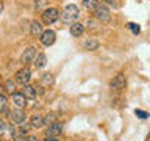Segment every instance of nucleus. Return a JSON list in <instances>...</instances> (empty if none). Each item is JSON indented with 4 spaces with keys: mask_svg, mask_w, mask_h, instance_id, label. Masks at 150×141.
<instances>
[{
    "mask_svg": "<svg viewBox=\"0 0 150 141\" xmlns=\"http://www.w3.org/2000/svg\"><path fill=\"white\" fill-rule=\"evenodd\" d=\"M11 100H13L14 107H16V108H22V110L27 107V102H28L22 93H13L11 94Z\"/></svg>",
    "mask_w": 150,
    "mask_h": 141,
    "instance_id": "obj_7",
    "label": "nucleus"
},
{
    "mask_svg": "<svg viewBox=\"0 0 150 141\" xmlns=\"http://www.w3.org/2000/svg\"><path fill=\"white\" fill-rule=\"evenodd\" d=\"M136 115H138L139 118H142V119H145L149 115H145V111H142V110H136Z\"/></svg>",
    "mask_w": 150,
    "mask_h": 141,
    "instance_id": "obj_26",
    "label": "nucleus"
},
{
    "mask_svg": "<svg viewBox=\"0 0 150 141\" xmlns=\"http://www.w3.org/2000/svg\"><path fill=\"white\" fill-rule=\"evenodd\" d=\"M39 41H41V44L45 46V47L53 46L55 41H56V31L50 30V28H49V30H44L41 33V36H39Z\"/></svg>",
    "mask_w": 150,
    "mask_h": 141,
    "instance_id": "obj_5",
    "label": "nucleus"
},
{
    "mask_svg": "<svg viewBox=\"0 0 150 141\" xmlns=\"http://www.w3.org/2000/svg\"><path fill=\"white\" fill-rule=\"evenodd\" d=\"M94 16H96L100 22H110L111 21V13H110V8L106 6L105 3H98L97 6H96V9H94Z\"/></svg>",
    "mask_w": 150,
    "mask_h": 141,
    "instance_id": "obj_3",
    "label": "nucleus"
},
{
    "mask_svg": "<svg viewBox=\"0 0 150 141\" xmlns=\"http://www.w3.org/2000/svg\"><path fill=\"white\" fill-rule=\"evenodd\" d=\"M0 80H2V77H0Z\"/></svg>",
    "mask_w": 150,
    "mask_h": 141,
    "instance_id": "obj_31",
    "label": "nucleus"
},
{
    "mask_svg": "<svg viewBox=\"0 0 150 141\" xmlns=\"http://www.w3.org/2000/svg\"><path fill=\"white\" fill-rule=\"evenodd\" d=\"M33 64H35L36 69H42L47 66V56L45 53H36L35 60H33Z\"/></svg>",
    "mask_w": 150,
    "mask_h": 141,
    "instance_id": "obj_15",
    "label": "nucleus"
},
{
    "mask_svg": "<svg viewBox=\"0 0 150 141\" xmlns=\"http://www.w3.org/2000/svg\"><path fill=\"white\" fill-rule=\"evenodd\" d=\"M9 118L14 124H21V122L25 121V113L22 111V108H14V110L9 111Z\"/></svg>",
    "mask_w": 150,
    "mask_h": 141,
    "instance_id": "obj_9",
    "label": "nucleus"
},
{
    "mask_svg": "<svg viewBox=\"0 0 150 141\" xmlns=\"http://www.w3.org/2000/svg\"><path fill=\"white\" fill-rule=\"evenodd\" d=\"M78 17H80V9H78V6L75 3L66 5V6L63 8V11L59 13L61 22L69 24V25H70V24H74V22H77Z\"/></svg>",
    "mask_w": 150,
    "mask_h": 141,
    "instance_id": "obj_1",
    "label": "nucleus"
},
{
    "mask_svg": "<svg viewBox=\"0 0 150 141\" xmlns=\"http://www.w3.org/2000/svg\"><path fill=\"white\" fill-rule=\"evenodd\" d=\"M41 82L47 85V86H50V85H53V77H52V74H44L41 78Z\"/></svg>",
    "mask_w": 150,
    "mask_h": 141,
    "instance_id": "obj_20",
    "label": "nucleus"
},
{
    "mask_svg": "<svg viewBox=\"0 0 150 141\" xmlns=\"http://www.w3.org/2000/svg\"><path fill=\"white\" fill-rule=\"evenodd\" d=\"M17 125H19V132H21L22 135H27L28 132H30V129H31L30 122H27V121H23V122H21V124H17Z\"/></svg>",
    "mask_w": 150,
    "mask_h": 141,
    "instance_id": "obj_19",
    "label": "nucleus"
},
{
    "mask_svg": "<svg viewBox=\"0 0 150 141\" xmlns=\"http://www.w3.org/2000/svg\"><path fill=\"white\" fill-rule=\"evenodd\" d=\"M0 141H3V140H2V136H0Z\"/></svg>",
    "mask_w": 150,
    "mask_h": 141,
    "instance_id": "obj_30",
    "label": "nucleus"
},
{
    "mask_svg": "<svg viewBox=\"0 0 150 141\" xmlns=\"http://www.w3.org/2000/svg\"><path fill=\"white\" fill-rule=\"evenodd\" d=\"M44 3H45V0H35V8L36 9H42Z\"/></svg>",
    "mask_w": 150,
    "mask_h": 141,
    "instance_id": "obj_24",
    "label": "nucleus"
},
{
    "mask_svg": "<svg viewBox=\"0 0 150 141\" xmlns=\"http://www.w3.org/2000/svg\"><path fill=\"white\" fill-rule=\"evenodd\" d=\"M42 31H44V30H42V24L39 21H33L31 25H30V35L33 38H39Z\"/></svg>",
    "mask_w": 150,
    "mask_h": 141,
    "instance_id": "obj_14",
    "label": "nucleus"
},
{
    "mask_svg": "<svg viewBox=\"0 0 150 141\" xmlns=\"http://www.w3.org/2000/svg\"><path fill=\"white\" fill-rule=\"evenodd\" d=\"M98 46H100V42H98L97 39H88V41H84V42H83V47H84L86 50H89V52L97 50V49H98Z\"/></svg>",
    "mask_w": 150,
    "mask_h": 141,
    "instance_id": "obj_17",
    "label": "nucleus"
},
{
    "mask_svg": "<svg viewBox=\"0 0 150 141\" xmlns=\"http://www.w3.org/2000/svg\"><path fill=\"white\" fill-rule=\"evenodd\" d=\"M124 86H125V75L122 74V72L117 74L116 77L110 82V88L111 89H122Z\"/></svg>",
    "mask_w": 150,
    "mask_h": 141,
    "instance_id": "obj_10",
    "label": "nucleus"
},
{
    "mask_svg": "<svg viewBox=\"0 0 150 141\" xmlns=\"http://www.w3.org/2000/svg\"><path fill=\"white\" fill-rule=\"evenodd\" d=\"M14 80H16V83H21V85H27L30 83L31 80V70L27 68V66H23V68H21L16 72V75H14Z\"/></svg>",
    "mask_w": 150,
    "mask_h": 141,
    "instance_id": "obj_4",
    "label": "nucleus"
},
{
    "mask_svg": "<svg viewBox=\"0 0 150 141\" xmlns=\"http://www.w3.org/2000/svg\"><path fill=\"white\" fill-rule=\"evenodd\" d=\"M69 31H70V35L75 36V38H78V36H81L83 33H84V25L81 22H74V24H70V28H69Z\"/></svg>",
    "mask_w": 150,
    "mask_h": 141,
    "instance_id": "obj_12",
    "label": "nucleus"
},
{
    "mask_svg": "<svg viewBox=\"0 0 150 141\" xmlns=\"http://www.w3.org/2000/svg\"><path fill=\"white\" fill-rule=\"evenodd\" d=\"M41 19H42V22H44L45 25H52V24H55L59 19V11L53 6L45 8L44 11L41 13Z\"/></svg>",
    "mask_w": 150,
    "mask_h": 141,
    "instance_id": "obj_2",
    "label": "nucleus"
},
{
    "mask_svg": "<svg viewBox=\"0 0 150 141\" xmlns=\"http://www.w3.org/2000/svg\"><path fill=\"white\" fill-rule=\"evenodd\" d=\"M2 88H3V91H5V93L11 96L13 93H16V80H13V78L5 80L3 85H2Z\"/></svg>",
    "mask_w": 150,
    "mask_h": 141,
    "instance_id": "obj_16",
    "label": "nucleus"
},
{
    "mask_svg": "<svg viewBox=\"0 0 150 141\" xmlns=\"http://www.w3.org/2000/svg\"><path fill=\"white\" fill-rule=\"evenodd\" d=\"M22 141H39L38 140V136H33V135H28V136H25Z\"/></svg>",
    "mask_w": 150,
    "mask_h": 141,
    "instance_id": "obj_25",
    "label": "nucleus"
},
{
    "mask_svg": "<svg viewBox=\"0 0 150 141\" xmlns=\"http://www.w3.org/2000/svg\"><path fill=\"white\" fill-rule=\"evenodd\" d=\"M83 2V6L86 8V9H89V11H94V9H96V6L98 3H100V0H81Z\"/></svg>",
    "mask_w": 150,
    "mask_h": 141,
    "instance_id": "obj_18",
    "label": "nucleus"
},
{
    "mask_svg": "<svg viewBox=\"0 0 150 141\" xmlns=\"http://www.w3.org/2000/svg\"><path fill=\"white\" fill-rule=\"evenodd\" d=\"M63 133V125L59 122H52L45 129V136H59Z\"/></svg>",
    "mask_w": 150,
    "mask_h": 141,
    "instance_id": "obj_8",
    "label": "nucleus"
},
{
    "mask_svg": "<svg viewBox=\"0 0 150 141\" xmlns=\"http://www.w3.org/2000/svg\"><path fill=\"white\" fill-rule=\"evenodd\" d=\"M102 3H105L106 6H112V8H117L119 6V2L117 0H100Z\"/></svg>",
    "mask_w": 150,
    "mask_h": 141,
    "instance_id": "obj_22",
    "label": "nucleus"
},
{
    "mask_svg": "<svg viewBox=\"0 0 150 141\" xmlns=\"http://www.w3.org/2000/svg\"><path fill=\"white\" fill-rule=\"evenodd\" d=\"M42 141H59V140L56 138V136H47V138H44Z\"/></svg>",
    "mask_w": 150,
    "mask_h": 141,
    "instance_id": "obj_27",
    "label": "nucleus"
},
{
    "mask_svg": "<svg viewBox=\"0 0 150 141\" xmlns=\"http://www.w3.org/2000/svg\"><path fill=\"white\" fill-rule=\"evenodd\" d=\"M36 53H38V52H36V47H33V46L27 47V49L22 52V55H21V63H22L23 66H27L28 63H31V61L35 60Z\"/></svg>",
    "mask_w": 150,
    "mask_h": 141,
    "instance_id": "obj_6",
    "label": "nucleus"
},
{
    "mask_svg": "<svg viewBox=\"0 0 150 141\" xmlns=\"http://www.w3.org/2000/svg\"><path fill=\"white\" fill-rule=\"evenodd\" d=\"M3 130H5V122L0 119V132H3Z\"/></svg>",
    "mask_w": 150,
    "mask_h": 141,
    "instance_id": "obj_28",
    "label": "nucleus"
},
{
    "mask_svg": "<svg viewBox=\"0 0 150 141\" xmlns=\"http://www.w3.org/2000/svg\"><path fill=\"white\" fill-rule=\"evenodd\" d=\"M128 28L133 31V35H139V33H141V27L138 25V24H134V22H130L128 24Z\"/></svg>",
    "mask_w": 150,
    "mask_h": 141,
    "instance_id": "obj_21",
    "label": "nucleus"
},
{
    "mask_svg": "<svg viewBox=\"0 0 150 141\" xmlns=\"http://www.w3.org/2000/svg\"><path fill=\"white\" fill-rule=\"evenodd\" d=\"M2 11H3V3L0 2V14H2Z\"/></svg>",
    "mask_w": 150,
    "mask_h": 141,
    "instance_id": "obj_29",
    "label": "nucleus"
},
{
    "mask_svg": "<svg viewBox=\"0 0 150 141\" xmlns=\"http://www.w3.org/2000/svg\"><path fill=\"white\" fill-rule=\"evenodd\" d=\"M5 108H6V97H5V94H0V113H2Z\"/></svg>",
    "mask_w": 150,
    "mask_h": 141,
    "instance_id": "obj_23",
    "label": "nucleus"
},
{
    "mask_svg": "<svg viewBox=\"0 0 150 141\" xmlns=\"http://www.w3.org/2000/svg\"><path fill=\"white\" fill-rule=\"evenodd\" d=\"M30 125H31V129H42V127L45 125V118H44V116H41V115L31 116Z\"/></svg>",
    "mask_w": 150,
    "mask_h": 141,
    "instance_id": "obj_13",
    "label": "nucleus"
},
{
    "mask_svg": "<svg viewBox=\"0 0 150 141\" xmlns=\"http://www.w3.org/2000/svg\"><path fill=\"white\" fill-rule=\"evenodd\" d=\"M22 94L25 96V99L27 100H35L36 99V89H35V86H31L30 83H27V85H22Z\"/></svg>",
    "mask_w": 150,
    "mask_h": 141,
    "instance_id": "obj_11",
    "label": "nucleus"
}]
</instances>
